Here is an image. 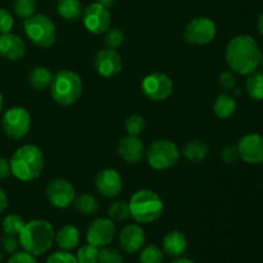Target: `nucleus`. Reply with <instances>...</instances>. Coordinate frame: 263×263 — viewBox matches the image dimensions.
Returning a JSON list of instances; mask_svg holds the SVG:
<instances>
[{
	"instance_id": "obj_18",
	"label": "nucleus",
	"mask_w": 263,
	"mask_h": 263,
	"mask_svg": "<svg viewBox=\"0 0 263 263\" xmlns=\"http://www.w3.org/2000/svg\"><path fill=\"white\" fill-rule=\"evenodd\" d=\"M26 54V43L21 36L8 32L0 35V55L8 61H20Z\"/></svg>"
},
{
	"instance_id": "obj_42",
	"label": "nucleus",
	"mask_w": 263,
	"mask_h": 263,
	"mask_svg": "<svg viewBox=\"0 0 263 263\" xmlns=\"http://www.w3.org/2000/svg\"><path fill=\"white\" fill-rule=\"evenodd\" d=\"M10 175V163L8 159L0 158V180L7 179Z\"/></svg>"
},
{
	"instance_id": "obj_30",
	"label": "nucleus",
	"mask_w": 263,
	"mask_h": 263,
	"mask_svg": "<svg viewBox=\"0 0 263 263\" xmlns=\"http://www.w3.org/2000/svg\"><path fill=\"white\" fill-rule=\"evenodd\" d=\"M26 222L23 220V217L18 215H9L4 218L3 221V229H4V234L8 235L18 236L22 231V229L25 228Z\"/></svg>"
},
{
	"instance_id": "obj_4",
	"label": "nucleus",
	"mask_w": 263,
	"mask_h": 263,
	"mask_svg": "<svg viewBox=\"0 0 263 263\" xmlns=\"http://www.w3.org/2000/svg\"><path fill=\"white\" fill-rule=\"evenodd\" d=\"M130 215L138 223H152L163 213V200L157 193L149 189H141L131 197Z\"/></svg>"
},
{
	"instance_id": "obj_21",
	"label": "nucleus",
	"mask_w": 263,
	"mask_h": 263,
	"mask_svg": "<svg viewBox=\"0 0 263 263\" xmlns=\"http://www.w3.org/2000/svg\"><path fill=\"white\" fill-rule=\"evenodd\" d=\"M57 246L62 249V251L69 252L72 249H76L80 243V231L76 226L73 225H66L55 234Z\"/></svg>"
},
{
	"instance_id": "obj_7",
	"label": "nucleus",
	"mask_w": 263,
	"mask_h": 263,
	"mask_svg": "<svg viewBox=\"0 0 263 263\" xmlns=\"http://www.w3.org/2000/svg\"><path fill=\"white\" fill-rule=\"evenodd\" d=\"M180 151L174 141L159 139L153 141L146 151L148 164L157 171L174 167L179 162Z\"/></svg>"
},
{
	"instance_id": "obj_12",
	"label": "nucleus",
	"mask_w": 263,
	"mask_h": 263,
	"mask_svg": "<svg viewBox=\"0 0 263 263\" xmlns=\"http://www.w3.org/2000/svg\"><path fill=\"white\" fill-rule=\"evenodd\" d=\"M116 234V225L110 218L99 217L92 221L86 231V240L87 244L103 248L107 247L115 240Z\"/></svg>"
},
{
	"instance_id": "obj_20",
	"label": "nucleus",
	"mask_w": 263,
	"mask_h": 263,
	"mask_svg": "<svg viewBox=\"0 0 263 263\" xmlns=\"http://www.w3.org/2000/svg\"><path fill=\"white\" fill-rule=\"evenodd\" d=\"M187 249V239L184 233L179 230H172L164 235L162 241V251L170 257H181Z\"/></svg>"
},
{
	"instance_id": "obj_40",
	"label": "nucleus",
	"mask_w": 263,
	"mask_h": 263,
	"mask_svg": "<svg viewBox=\"0 0 263 263\" xmlns=\"http://www.w3.org/2000/svg\"><path fill=\"white\" fill-rule=\"evenodd\" d=\"M239 158V152H238V148H236V145H226L225 148L222 149V152H221V159H222L225 163H234V162H236V159Z\"/></svg>"
},
{
	"instance_id": "obj_16",
	"label": "nucleus",
	"mask_w": 263,
	"mask_h": 263,
	"mask_svg": "<svg viewBox=\"0 0 263 263\" xmlns=\"http://www.w3.org/2000/svg\"><path fill=\"white\" fill-rule=\"evenodd\" d=\"M98 193L104 198H116L122 190V177L116 170L104 168L95 177Z\"/></svg>"
},
{
	"instance_id": "obj_44",
	"label": "nucleus",
	"mask_w": 263,
	"mask_h": 263,
	"mask_svg": "<svg viewBox=\"0 0 263 263\" xmlns=\"http://www.w3.org/2000/svg\"><path fill=\"white\" fill-rule=\"evenodd\" d=\"M98 3H100V4L104 5V7L110 8L117 3V0H98Z\"/></svg>"
},
{
	"instance_id": "obj_34",
	"label": "nucleus",
	"mask_w": 263,
	"mask_h": 263,
	"mask_svg": "<svg viewBox=\"0 0 263 263\" xmlns=\"http://www.w3.org/2000/svg\"><path fill=\"white\" fill-rule=\"evenodd\" d=\"M104 36V44L108 49H117L122 45L123 40H125V35L120 28H108L105 31Z\"/></svg>"
},
{
	"instance_id": "obj_48",
	"label": "nucleus",
	"mask_w": 263,
	"mask_h": 263,
	"mask_svg": "<svg viewBox=\"0 0 263 263\" xmlns=\"http://www.w3.org/2000/svg\"><path fill=\"white\" fill-rule=\"evenodd\" d=\"M2 262H3V253L0 252V263H2Z\"/></svg>"
},
{
	"instance_id": "obj_24",
	"label": "nucleus",
	"mask_w": 263,
	"mask_h": 263,
	"mask_svg": "<svg viewBox=\"0 0 263 263\" xmlns=\"http://www.w3.org/2000/svg\"><path fill=\"white\" fill-rule=\"evenodd\" d=\"M213 110L220 118H230L236 110V100L229 94L218 95L213 103Z\"/></svg>"
},
{
	"instance_id": "obj_47",
	"label": "nucleus",
	"mask_w": 263,
	"mask_h": 263,
	"mask_svg": "<svg viewBox=\"0 0 263 263\" xmlns=\"http://www.w3.org/2000/svg\"><path fill=\"white\" fill-rule=\"evenodd\" d=\"M3 104H4V102H3V95L2 92H0V113H2L3 110Z\"/></svg>"
},
{
	"instance_id": "obj_41",
	"label": "nucleus",
	"mask_w": 263,
	"mask_h": 263,
	"mask_svg": "<svg viewBox=\"0 0 263 263\" xmlns=\"http://www.w3.org/2000/svg\"><path fill=\"white\" fill-rule=\"evenodd\" d=\"M8 263H37V261H36L35 256H32V254L23 251V252H15V253H13Z\"/></svg>"
},
{
	"instance_id": "obj_3",
	"label": "nucleus",
	"mask_w": 263,
	"mask_h": 263,
	"mask_svg": "<svg viewBox=\"0 0 263 263\" xmlns=\"http://www.w3.org/2000/svg\"><path fill=\"white\" fill-rule=\"evenodd\" d=\"M10 174L21 181H33L44 170V154L36 145H23L14 152L9 161Z\"/></svg>"
},
{
	"instance_id": "obj_49",
	"label": "nucleus",
	"mask_w": 263,
	"mask_h": 263,
	"mask_svg": "<svg viewBox=\"0 0 263 263\" xmlns=\"http://www.w3.org/2000/svg\"><path fill=\"white\" fill-rule=\"evenodd\" d=\"M261 66L263 67V55H262V58H261Z\"/></svg>"
},
{
	"instance_id": "obj_15",
	"label": "nucleus",
	"mask_w": 263,
	"mask_h": 263,
	"mask_svg": "<svg viewBox=\"0 0 263 263\" xmlns=\"http://www.w3.org/2000/svg\"><path fill=\"white\" fill-rule=\"evenodd\" d=\"M95 69L103 77H115L122 69V59L115 49H103L95 55Z\"/></svg>"
},
{
	"instance_id": "obj_27",
	"label": "nucleus",
	"mask_w": 263,
	"mask_h": 263,
	"mask_svg": "<svg viewBox=\"0 0 263 263\" xmlns=\"http://www.w3.org/2000/svg\"><path fill=\"white\" fill-rule=\"evenodd\" d=\"M74 207L80 213L85 216H92L99 210V203L92 195L90 194H81L74 198L73 202Z\"/></svg>"
},
{
	"instance_id": "obj_39",
	"label": "nucleus",
	"mask_w": 263,
	"mask_h": 263,
	"mask_svg": "<svg viewBox=\"0 0 263 263\" xmlns=\"http://www.w3.org/2000/svg\"><path fill=\"white\" fill-rule=\"evenodd\" d=\"M218 84H220V86L222 87L223 90H226V91H231V90L235 87L236 79L235 76H234L233 72L225 71L220 74V77H218Z\"/></svg>"
},
{
	"instance_id": "obj_45",
	"label": "nucleus",
	"mask_w": 263,
	"mask_h": 263,
	"mask_svg": "<svg viewBox=\"0 0 263 263\" xmlns=\"http://www.w3.org/2000/svg\"><path fill=\"white\" fill-rule=\"evenodd\" d=\"M257 28H258V32L263 35V13L259 14L258 21H257Z\"/></svg>"
},
{
	"instance_id": "obj_10",
	"label": "nucleus",
	"mask_w": 263,
	"mask_h": 263,
	"mask_svg": "<svg viewBox=\"0 0 263 263\" xmlns=\"http://www.w3.org/2000/svg\"><path fill=\"white\" fill-rule=\"evenodd\" d=\"M82 22L85 28L94 35L104 33L110 27L112 15L109 9L100 3H91L82 12Z\"/></svg>"
},
{
	"instance_id": "obj_5",
	"label": "nucleus",
	"mask_w": 263,
	"mask_h": 263,
	"mask_svg": "<svg viewBox=\"0 0 263 263\" xmlns=\"http://www.w3.org/2000/svg\"><path fill=\"white\" fill-rule=\"evenodd\" d=\"M82 80L76 72L63 69L59 71L55 76H53V81L50 84L51 97L58 104L72 105L80 99L82 95Z\"/></svg>"
},
{
	"instance_id": "obj_9",
	"label": "nucleus",
	"mask_w": 263,
	"mask_h": 263,
	"mask_svg": "<svg viewBox=\"0 0 263 263\" xmlns=\"http://www.w3.org/2000/svg\"><path fill=\"white\" fill-rule=\"evenodd\" d=\"M217 33L216 23L207 17H198L190 21L184 30V39L193 45H205L213 41Z\"/></svg>"
},
{
	"instance_id": "obj_43",
	"label": "nucleus",
	"mask_w": 263,
	"mask_h": 263,
	"mask_svg": "<svg viewBox=\"0 0 263 263\" xmlns=\"http://www.w3.org/2000/svg\"><path fill=\"white\" fill-rule=\"evenodd\" d=\"M7 207H8V197L7 194H5L4 190L0 187V216H2V213L7 210Z\"/></svg>"
},
{
	"instance_id": "obj_17",
	"label": "nucleus",
	"mask_w": 263,
	"mask_h": 263,
	"mask_svg": "<svg viewBox=\"0 0 263 263\" xmlns=\"http://www.w3.org/2000/svg\"><path fill=\"white\" fill-rule=\"evenodd\" d=\"M118 243L126 253H136L143 249L145 244V233L138 223H131L125 226L118 235Z\"/></svg>"
},
{
	"instance_id": "obj_35",
	"label": "nucleus",
	"mask_w": 263,
	"mask_h": 263,
	"mask_svg": "<svg viewBox=\"0 0 263 263\" xmlns=\"http://www.w3.org/2000/svg\"><path fill=\"white\" fill-rule=\"evenodd\" d=\"M98 263H123V257L120 251L107 246L99 251Z\"/></svg>"
},
{
	"instance_id": "obj_6",
	"label": "nucleus",
	"mask_w": 263,
	"mask_h": 263,
	"mask_svg": "<svg viewBox=\"0 0 263 263\" xmlns=\"http://www.w3.org/2000/svg\"><path fill=\"white\" fill-rule=\"evenodd\" d=\"M25 32L31 43L40 48H49L57 40V28L45 14H33L25 20Z\"/></svg>"
},
{
	"instance_id": "obj_26",
	"label": "nucleus",
	"mask_w": 263,
	"mask_h": 263,
	"mask_svg": "<svg viewBox=\"0 0 263 263\" xmlns=\"http://www.w3.org/2000/svg\"><path fill=\"white\" fill-rule=\"evenodd\" d=\"M246 90L254 100H263V71H254L248 74Z\"/></svg>"
},
{
	"instance_id": "obj_23",
	"label": "nucleus",
	"mask_w": 263,
	"mask_h": 263,
	"mask_svg": "<svg viewBox=\"0 0 263 263\" xmlns=\"http://www.w3.org/2000/svg\"><path fill=\"white\" fill-rule=\"evenodd\" d=\"M53 81V74L45 67H36L28 74V84L32 89L43 91V90L50 87Z\"/></svg>"
},
{
	"instance_id": "obj_11",
	"label": "nucleus",
	"mask_w": 263,
	"mask_h": 263,
	"mask_svg": "<svg viewBox=\"0 0 263 263\" xmlns=\"http://www.w3.org/2000/svg\"><path fill=\"white\" fill-rule=\"evenodd\" d=\"M141 90L144 95L154 102L166 100L174 91V82L162 72H154L148 74L141 82Z\"/></svg>"
},
{
	"instance_id": "obj_38",
	"label": "nucleus",
	"mask_w": 263,
	"mask_h": 263,
	"mask_svg": "<svg viewBox=\"0 0 263 263\" xmlns=\"http://www.w3.org/2000/svg\"><path fill=\"white\" fill-rule=\"evenodd\" d=\"M0 244H2L3 249H4L7 253L13 254L17 252L18 246H20V240L17 239V236L4 234V236H3L2 240H0Z\"/></svg>"
},
{
	"instance_id": "obj_28",
	"label": "nucleus",
	"mask_w": 263,
	"mask_h": 263,
	"mask_svg": "<svg viewBox=\"0 0 263 263\" xmlns=\"http://www.w3.org/2000/svg\"><path fill=\"white\" fill-rule=\"evenodd\" d=\"M164 252L156 244H149L140 252V263H163Z\"/></svg>"
},
{
	"instance_id": "obj_19",
	"label": "nucleus",
	"mask_w": 263,
	"mask_h": 263,
	"mask_svg": "<svg viewBox=\"0 0 263 263\" xmlns=\"http://www.w3.org/2000/svg\"><path fill=\"white\" fill-rule=\"evenodd\" d=\"M118 154L127 163L136 164L143 159L144 145L138 136L127 135L118 143Z\"/></svg>"
},
{
	"instance_id": "obj_36",
	"label": "nucleus",
	"mask_w": 263,
	"mask_h": 263,
	"mask_svg": "<svg viewBox=\"0 0 263 263\" xmlns=\"http://www.w3.org/2000/svg\"><path fill=\"white\" fill-rule=\"evenodd\" d=\"M13 26H14V20L9 10L0 8V35L10 32Z\"/></svg>"
},
{
	"instance_id": "obj_29",
	"label": "nucleus",
	"mask_w": 263,
	"mask_h": 263,
	"mask_svg": "<svg viewBox=\"0 0 263 263\" xmlns=\"http://www.w3.org/2000/svg\"><path fill=\"white\" fill-rule=\"evenodd\" d=\"M108 216L112 221H125L130 217V205L125 200H117L108 208Z\"/></svg>"
},
{
	"instance_id": "obj_31",
	"label": "nucleus",
	"mask_w": 263,
	"mask_h": 263,
	"mask_svg": "<svg viewBox=\"0 0 263 263\" xmlns=\"http://www.w3.org/2000/svg\"><path fill=\"white\" fill-rule=\"evenodd\" d=\"M13 9L18 17L26 20V18L35 14L36 0H14Z\"/></svg>"
},
{
	"instance_id": "obj_25",
	"label": "nucleus",
	"mask_w": 263,
	"mask_h": 263,
	"mask_svg": "<svg viewBox=\"0 0 263 263\" xmlns=\"http://www.w3.org/2000/svg\"><path fill=\"white\" fill-rule=\"evenodd\" d=\"M57 10L59 15L67 21H77L82 15V5L80 0H58Z\"/></svg>"
},
{
	"instance_id": "obj_32",
	"label": "nucleus",
	"mask_w": 263,
	"mask_h": 263,
	"mask_svg": "<svg viewBox=\"0 0 263 263\" xmlns=\"http://www.w3.org/2000/svg\"><path fill=\"white\" fill-rule=\"evenodd\" d=\"M98 256H99V248L91 244H86L77 251L76 259L79 263H98Z\"/></svg>"
},
{
	"instance_id": "obj_46",
	"label": "nucleus",
	"mask_w": 263,
	"mask_h": 263,
	"mask_svg": "<svg viewBox=\"0 0 263 263\" xmlns=\"http://www.w3.org/2000/svg\"><path fill=\"white\" fill-rule=\"evenodd\" d=\"M171 263H194L192 259L189 258H184V257H177L176 259H174Z\"/></svg>"
},
{
	"instance_id": "obj_33",
	"label": "nucleus",
	"mask_w": 263,
	"mask_h": 263,
	"mask_svg": "<svg viewBox=\"0 0 263 263\" xmlns=\"http://www.w3.org/2000/svg\"><path fill=\"white\" fill-rule=\"evenodd\" d=\"M126 131L128 135L131 136H139L145 128V120L143 116L140 115H131L130 117L126 120L125 123Z\"/></svg>"
},
{
	"instance_id": "obj_1",
	"label": "nucleus",
	"mask_w": 263,
	"mask_h": 263,
	"mask_svg": "<svg viewBox=\"0 0 263 263\" xmlns=\"http://www.w3.org/2000/svg\"><path fill=\"white\" fill-rule=\"evenodd\" d=\"M225 58L234 72L239 74H249L261 64L262 53L257 41L252 36L238 35L229 41Z\"/></svg>"
},
{
	"instance_id": "obj_13",
	"label": "nucleus",
	"mask_w": 263,
	"mask_h": 263,
	"mask_svg": "<svg viewBox=\"0 0 263 263\" xmlns=\"http://www.w3.org/2000/svg\"><path fill=\"white\" fill-rule=\"evenodd\" d=\"M45 195L51 205L63 210L73 204L76 192L69 181L64 179H55L46 185Z\"/></svg>"
},
{
	"instance_id": "obj_22",
	"label": "nucleus",
	"mask_w": 263,
	"mask_h": 263,
	"mask_svg": "<svg viewBox=\"0 0 263 263\" xmlns=\"http://www.w3.org/2000/svg\"><path fill=\"white\" fill-rule=\"evenodd\" d=\"M208 153H210V149H208L207 144L202 140H198V139L190 140L189 143L185 144L184 149H182V154H184L185 158L193 163L203 162L207 158Z\"/></svg>"
},
{
	"instance_id": "obj_14",
	"label": "nucleus",
	"mask_w": 263,
	"mask_h": 263,
	"mask_svg": "<svg viewBox=\"0 0 263 263\" xmlns=\"http://www.w3.org/2000/svg\"><path fill=\"white\" fill-rule=\"evenodd\" d=\"M239 158L249 164L263 163V136L258 134H248L239 140L236 145Z\"/></svg>"
},
{
	"instance_id": "obj_8",
	"label": "nucleus",
	"mask_w": 263,
	"mask_h": 263,
	"mask_svg": "<svg viewBox=\"0 0 263 263\" xmlns=\"http://www.w3.org/2000/svg\"><path fill=\"white\" fill-rule=\"evenodd\" d=\"M2 127L5 135L13 140L25 138L31 128V115L22 107L9 108L3 116Z\"/></svg>"
},
{
	"instance_id": "obj_37",
	"label": "nucleus",
	"mask_w": 263,
	"mask_h": 263,
	"mask_svg": "<svg viewBox=\"0 0 263 263\" xmlns=\"http://www.w3.org/2000/svg\"><path fill=\"white\" fill-rule=\"evenodd\" d=\"M45 263H79V262H77L76 257H74L73 254H71L69 252H66V251H61V252H55V253L50 254Z\"/></svg>"
},
{
	"instance_id": "obj_2",
	"label": "nucleus",
	"mask_w": 263,
	"mask_h": 263,
	"mask_svg": "<svg viewBox=\"0 0 263 263\" xmlns=\"http://www.w3.org/2000/svg\"><path fill=\"white\" fill-rule=\"evenodd\" d=\"M54 238L53 225L45 220L28 221L18 235L20 246L35 257L46 253L53 246Z\"/></svg>"
}]
</instances>
